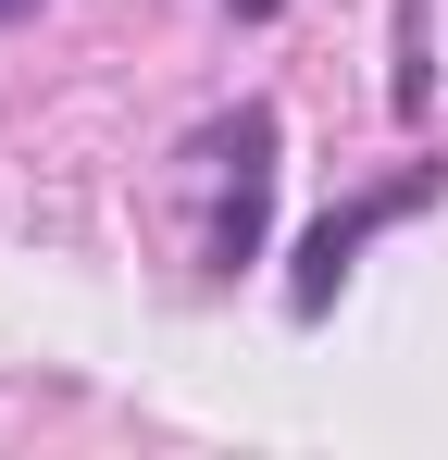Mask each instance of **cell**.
<instances>
[{
  "label": "cell",
  "instance_id": "3",
  "mask_svg": "<svg viewBox=\"0 0 448 460\" xmlns=\"http://www.w3.org/2000/svg\"><path fill=\"white\" fill-rule=\"evenodd\" d=\"M13 13H38V0H0V25H13Z\"/></svg>",
  "mask_w": 448,
  "mask_h": 460
},
{
  "label": "cell",
  "instance_id": "1",
  "mask_svg": "<svg viewBox=\"0 0 448 460\" xmlns=\"http://www.w3.org/2000/svg\"><path fill=\"white\" fill-rule=\"evenodd\" d=\"M424 199H436V162H411L399 187H373V199H349V212H324V225L299 236L287 311H299V323H324V311H336V287H349V261H362V249H373L386 225H399V212H424Z\"/></svg>",
  "mask_w": 448,
  "mask_h": 460
},
{
  "label": "cell",
  "instance_id": "2",
  "mask_svg": "<svg viewBox=\"0 0 448 460\" xmlns=\"http://www.w3.org/2000/svg\"><path fill=\"white\" fill-rule=\"evenodd\" d=\"M224 137V212H212V274H237V261H262V225H274V112L262 100H237V125H212Z\"/></svg>",
  "mask_w": 448,
  "mask_h": 460
}]
</instances>
